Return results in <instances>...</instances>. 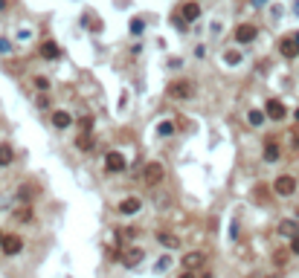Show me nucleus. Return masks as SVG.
Listing matches in <instances>:
<instances>
[{
	"label": "nucleus",
	"mask_w": 299,
	"mask_h": 278,
	"mask_svg": "<svg viewBox=\"0 0 299 278\" xmlns=\"http://www.w3.org/2000/svg\"><path fill=\"white\" fill-rule=\"evenodd\" d=\"M0 241H3V232H0Z\"/></svg>",
	"instance_id": "nucleus-36"
},
{
	"label": "nucleus",
	"mask_w": 299,
	"mask_h": 278,
	"mask_svg": "<svg viewBox=\"0 0 299 278\" xmlns=\"http://www.w3.org/2000/svg\"><path fill=\"white\" fill-rule=\"evenodd\" d=\"M279 52L285 55V58H297L299 55V41L291 35V38H282L279 41Z\"/></svg>",
	"instance_id": "nucleus-8"
},
{
	"label": "nucleus",
	"mask_w": 299,
	"mask_h": 278,
	"mask_svg": "<svg viewBox=\"0 0 299 278\" xmlns=\"http://www.w3.org/2000/svg\"><path fill=\"white\" fill-rule=\"evenodd\" d=\"M163 180H166V168H163L160 162H148V165L142 168V183L145 185L154 188V185H160Z\"/></svg>",
	"instance_id": "nucleus-1"
},
{
	"label": "nucleus",
	"mask_w": 299,
	"mask_h": 278,
	"mask_svg": "<svg viewBox=\"0 0 299 278\" xmlns=\"http://www.w3.org/2000/svg\"><path fill=\"white\" fill-rule=\"evenodd\" d=\"M29 217H32V209H29V206H21V209L15 212V220H18V223H24V220H29Z\"/></svg>",
	"instance_id": "nucleus-22"
},
{
	"label": "nucleus",
	"mask_w": 299,
	"mask_h": 278,
	"mask_svg": "<svg viewBox=\"0 0 299 278\" xmlns=\"http://www.w3.org/2000/svg\"><path fill=\"white\" fill-rule=\"evenodd\" d=\"M76 145H79V151H90V148H93V136H90V133H79Z\"/></svg>",
	"instance_id": "nucleus-19"
},
{
	"label": "nucleus",
	"mask_w": 299,
	"mask_h": 278,
	"mask_svg": "<svg viewBox=\"0 0 299 278\" xmlns=\"http://www.w3.org/2000/svg\"><path fill=\"white\" fill-rule=\"evenodd\" d=\"M142 209V203L136 200V197H125L122 203H119V215H136Z\"/></svg>",
	"instance_id": "nucleus-12"
},
{
	"label": "nucleus",
	"mask_w": 299,
	"mask_h": 278,
	"mask_svg": "<svg viewBox=\"0 0 299 278\" xmlns=\"http://www.w3.org/2000/svg\"><path fill=\"white\" fill-rule=\"evenodd\" d=\"M12 159H15V151H12V145H3V142H0V168L12 165Z\"/></svg>",
	"instance_id": "nucleus-16"
},
{
	"label": "nucleus",
	"mask_w": 299,
	"mask_h": 278,
	"mask_svg": "<svg viewBox=\"0 0 299 278\" xmlns=\"http://www.w3.org/2000/svg\"><path fill=\"white\" fill-rule=\"evenodd\" d=\"M192 90H195V87H192V81L177 78V81H171V84L166 87V96H168V99H189Z\"/></svg>",
	"instance_id": "nucleus-2"
},
{
	"label": "nucleus",
	"mask_w": 299,
	"mask_h": 278,
	"mask_svg": "<svg viewBox=\"0 0 299 278\" xmlns=\"http://www.w3.org/2000/svg\"><path fill=\"white\" fill-rule=\"evenodd\" d=\"M265 119H267L265 110H250V113H247V122H250V125H262Z\"/></svg>",
	"instance_id": "nucleus-20"
},
{
	"label": "nucleus",
	"mask_w": 299,
	"mask_h": 278,
	"mask_svg": "<svg viewBox=\"0 0 299 278\" xmlns=\"http://www.w3.org/2000/svg\"><path fill=\"white\" fill-rule=\"evenodd\" d=\"M227 61H230V64H238V61H241V55H238V52H227Z\"/></svg>",
	"instance_id": "nucleus-29"
},
{
	"label": "nucleus",
	"mask_w": 299,
	"mask_h": 278,
	"mask_svg": "<svg viewBox=\"0 0 299 278\" xmlns=\"http://www.w3.org/2000/svg\"><path fill=\"white\" fill-rule=\"evenodd\" d=\"M294 38H297V41H299V32H297V35H294Z\"/></svg>",
	"instance_id": "nucleus-35"
},
{
	"label": "nucleus",
	"mask_w": 299,
	"mask_h": 278,
	"mask_svg": "<svg viewBox=\"0 0 299 278\" xmlns=\"http://www.w3.org/2000/svg\"><path fill=\"white\" fill-rule=\"evenodd\" d=\"M259 38V26L256 24H241V26H235V41L238 44H253Z\"/></svg>",
	"instance_id": "nucleus-4"
},
{
	"label": "nucleus",
	"mask_w": 299,
	"mask_h": 278,
	"mask_svg": "<svg viewBox=\"0 0 299 278\" xmlns=\"http://www.w3.org/2000/svg\"><path fill=\"white\" fill-rule=\"evenodd\" d=\"M180 278H195V273H192V270H186V273H183Z\"/></svg>",
	"instance_id": "nucleus-31"
},
{
	"label": "nucleus",
	"mask_w": 299,
	"mask_h": 278,
	"mask_svg": "<svg viewBox=\"0 0 299 278\" xmlns=\"http://www.w3.org/2000/svg\"><path fill=\"white\" fill-rule=\"evenodd\" d=\"M265 113H267V119H273V122H282L285 116H288V107L279 101V99H270L265 104Z\"/></svg>",
	"instance_id": "nucleus-6"
},
{
	"label": "nucleus",
	"mask_w": 299,
	"mask_h": 278,
	"mask_svg": "<svg viewBox=\"0 0 299 278\" xmlns=\"http://www.w3.org/2000/svg\"><path fill=\"white\" fill-rule=\"evenodd\" d=\"M145 29V24H142V18H131V32L134 35H139V32Z\"/></svg>",
	"instance_id": "nucleus-24"
},
{
	"label": "nucleus",
	"mask_w": 299,
	"mask_h": 278,
	"mask_svg": "<svg viewBox=\"0 0 299 278\" xmlns=\"http://www.w3.org/2000/svg\"><path fill=\"white\" fill-rule=\"evenodd\" d=\"M157 241H160V247H166V249L180 247V238L177 235H168V232H157Z\"/></svg>",
	"instance_id": "nucleus-14"
},
{
	"label": "nucleus",
	"mask_w": 299,
	"mask_h": 278,
	"mask_svg": "<svg viewBox=\"0 0 299 278\" xmlns=\"http://www.w3.org/2000/svg\"><path fill=\"white\" fill-rule=\"evenodd\" d=\"M157 130H160V136H171V133H174V125H171V122H163Z\"/></svg>",
	"instance_id": "nucleus-25"
},
{
	"label": "nucleus",
	"mask_w": 299,
	"mask_h": 278,
	"mask_svg": "<svg viewBox=\"0 0 299 278\" xmlns=\"http://www.w3.org/2000/svg\"><path fill=\"white\" fill-rule=\"evenodd\" d=\"M279 159V142H276V136H267L265 142V162H276Z\"/></svg>",
	"instance_id": "nucleus-10"
},
{
	"label": "nucleus",
	"mask_w": 299,
	"mask_h": 278,
	"mask_svg": "<svg viewBox=\"0 0 299 278\" xmlns=\"http://www.w3.org/2000/svg\"><path fill=\"white\" fill-rule=\"evenodd\" d=\"M200 278H215V276H212V273H203V276H200Z\"/></svg>",
	"instance_id": "nucleus-32"
},
{
	"label": "nucleus",
	"mask_w": 299,
	"mask_h": 278,
	"mask_svg": "<svg viewBox=\"0 0 299 278\" xmlns=\"http://www.w3.org/2000/svg\"><path fill=\"white\" fill-rule=\"evenodd\" d=\"M9 50H12V44L9 41H0V52H9Z\"/></svg>",
	"instance_id": "nucleus-30"
},
{
	"label": "nucleus",
	"mask_w": 299,
	"mask_h": 278,
	"mask_svg": "<svg viewBox=\"0 0 299 278\" xmlns=\"http://www.w3.org/2000/svg\"><path fill=\"white\" fill-rule=\"evenodd\" d=\"M35 87H38V90H50V81H47L44 76H38V78H35Z\"/></svg>",
	"instance_id": "nucleus-26"
},
{
	"label": "nucleus",
	"mask_w": 299,
	"mask_h": 278,
	"mask_svg": "<svg viewBox=\"0 0 299 278\" xmlns=\"http://www.w3.org/2000/svg\"><path fill=\"white\" fill-rule=\"evenodd\" d=\"M186 24H192V21H198V15H200V6L195 3V0H189V3H183L180 6V12H177Z\"/></svg>",
	"instance_id": "nucleus-9"
},
{
	"label": "nucleus",
	"mask_w": 299,
	"mask_h": 278,
	"mask_svg": "<svg viewBox=\"0 0 299 278\" xmlns=\"http://www.w3.org/2000/svg\"><path fill=\"white\" fill-rule=\"evenodd\" d=\"M53 125H55L58 130H64V127L73 125V116H70L67 110H55V113H53Z\"/></svg>",
	"instance_id": "nucleus-13"
},
{
	"label": "nucleus",
	"mask_w": 299,
	"mask_h": 278,
	"mask_svg": "<svg viewBox=\"0 0 299 278\" xmlns=\"http://www.w3.org/2000/svg\"><path fill=\"white\" fill-rule=\"evenodd\" d=\"M294 116H297V122H299V107H297V113H294Z\"/></svg>",
	"instance_id": "nucleus-34"
},
{
	"label": "nucleus",
	"mask_w": 299,
	"mask_h": 278,
	"mask_svg": "<svg viewBox=\"0 0 299 278\" xmlns=\"http://www.w3.org/2000/svg\"><path fill=\"white\" fill-rule=\"evenodd\" d=\"M0 9H6V0H0Z\"/></svg>",
	"instance_id": "nucleus-33"
},
{
	"label": "nucleus",
	"mask_w": 299,
	"mask_h": 278,
	"mask_svg": "<svg viewBox=\"0 0 299 278\" xmlns=\"http://www.w3.org/2000/svg\"><path fill=\"white\" fill-rule=\"evenodd\" d=\"M273 191H276L279 197H291V194L297 191V177H291V174H282V177H276V183H273Z\"/></svg>",
	"instance_id": "nucleus-3"
},
{
	"label": "nucleus",
	"mask_w": 299,
	"mask_h": 278,
	"mask_svg": "<svg viewBox=\"0 0 299 278\" xmlns=\"http://www.w3.org/2000/svg\"><path fill=\"white\" fill-rule=\"evenodd\" d=\"M79 130H82V133H90V130H93V116H82V119H79Z\"/></svg>",
	"instance_id": "nucleus-21"
},
{
	"label": "nucleus",
	"mask_w": 299,
	"mask_h": 278,
	"mask_svg": "<svg viewBox=\"0 0 299 278\" xmlns=\"http://www.w3.org/2000/svg\"><path fill=\"white\" fill-rule=\"evenodd\" d=\"M47 104H50V96H47V93H41V96H38V107H47Z\"/></svg>",
	"instance_id": "nucleus-28"
},
{
	"label": "nucleus",
	"mask_w": 299,
	"mask_h": 278,
	"mask_svg": "<svg viewBox=\"0 0 299 278\" xmlns=\"http://www.w3.org/2000/svg\"><path fill=\"white\" fill-rule=\"evenodd\" d=\"M279 235L294 238V235H297V220H282V223H279Z\"/></svg>",
	"instance_id": "nucleus-18"
},
{
	"label": "nucleus",
	"mask_w": 299,
	"mask_h": 278,
	"mask_svg": "<svg viewBox=\"0 0 299 278\" xmlns=\"http://www.w3.org/2000/svg\"><path fill=\"white\" fill-rule=\"evenodd\" d=\"M105 171H108V174L125 171V156L119 154V151H108V154H105Z\"/></svg>",
	"instance_id": "nucleus-5"
},
{
	"label": "nucleus",
	"mask_w": 299,
	"mask_h": 278,
	"mask_svg": "<svg viewBox=\"0 0 299 278\" xmlns=\"http://www.w3.org/2000/svg\"><path fill=\"white\" fill-rule=\"evenodd\" d=\"M139 261H142V249H128V255L122 258V264H125V267H136Z\"/></svg>",
	"instance_id": "nucleus-17"
},
{
	"label": "nucleus",
	"mask_w": 299,
	"mask_h": 278,
	"mask_svg": "<svg viewBox=\"0 0 299 278\" xmlns=\"http://www.w3.org/2000/svg\"><path fill=\"white\" fill-rule=\"evenodd\" d=\"M291 252H294V255H299V232L294 235V241H291Z\"/></svg>",
	"instance_id": "nucleus-27"
},
{
	"label": "nucleus",
	"mask_w": 299,
	"mask_h": 278,
	"mask_svg": "<svg viewBox=\"0 0 299 278\" xmlns=\"http://www.w3.org/2000/svg\"><path fill=\"white\" fill-rule=\"evenodd\" d=\"M0 249H3V255H18V252L24 249V241H21L18 235H3Z\"/></svg>",
	"instance_id": "nucleus-7"
},
{
	"label": "nucleus",
	"mask_w": 299,
	"mask_h": 278,
	"mask_svg": "<svg viewBox=\"0 0 299 278\" xmlns=\"http://www.w3.org/2000/svg\"><path fill=\"white\" fill-rule=\"evenodd\" d=\"M203 261H206V255H203V252H189V255L183 258V267H186V270H195V267H200Z\"/></svg>",
	"instance_id": "nucleus-15"
},
{
	"label": "nucleus",
	"mask_w": 299,
	"mask_h": 278,
	"mask_svg": "<svg viewBox=\"0 0 299 278\" xmlns=\"http://www.w3.org/2000/svg\"><path fill=\"white\" fill-rule=\"evenodd\" d=\"M270 278H276V276H270Z\"/></svg>",
	"instance_id": "nucleus-37"
},
{
	"label": "nucleus",
	"mask_w": 299,
	"mask_h": 278,
	"mask_svg": "<svg viewBox=\"0 0 299 278\" xmlns=\"http://www.w3.org/2000/svg\"><path fill=\"white\" fill-rule=\"evenodd\" d=\"M273 264H279V267H285V264H288V252H285V249H279V252H273Z\"/></svg>",
	"instance_id": "nucleus-23"
},
{
	"label": "nucleus",
	"mask_w": 299,
	"mask_h": 278,
	"mask_svg": "<svg viewBox=\"0 0 299 278\" xmlns=\"http://www.w3.org/2000/svg\"><path fill=\"white\" fill-rule=\"evenodd\" d=\"M41 55L50 58V61H55V58H61V50H58L55 41H44V44H41Z\"/></svg>",
	"instance_id": "nucleus-11"
}]
</instances>
